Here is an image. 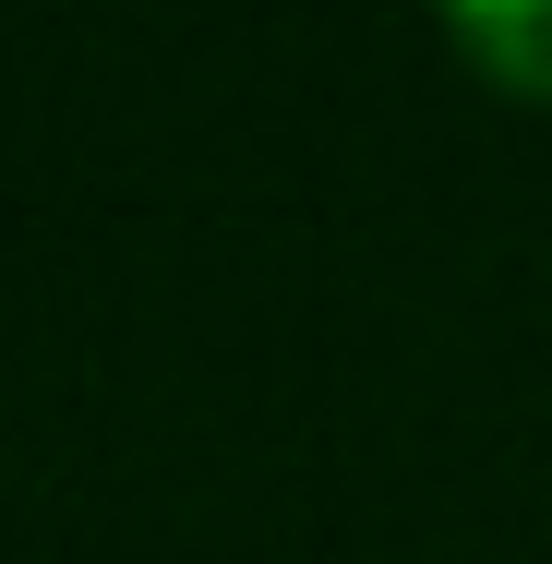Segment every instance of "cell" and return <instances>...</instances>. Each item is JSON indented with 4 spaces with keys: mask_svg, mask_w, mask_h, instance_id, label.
Wrapping results in <instances>:
<instances>
[{
    "mask_svg": "<svg viewBox=\"0 0 552 564\" xmlns=\"http://www.w3.org/2000/svg\"><path fill=\"white\" fill-rule=\"evenodd\" d=\"M456 48L493 61L517 97H552V0H468L456 12Z\"/></svg>",
    "mask_w": 552,
    "mask_h": 564,
    "instance_id": "6da1fadb",
    "label": "cell"
}]
</instances>
